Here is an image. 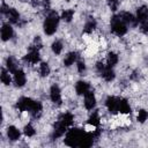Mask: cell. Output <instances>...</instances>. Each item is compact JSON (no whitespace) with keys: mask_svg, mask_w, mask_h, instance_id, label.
<instances>
[{"mask_svg":"<svg viewBox=\"0 0 148 148\" xmlns=\"http://www.w3.org/2000/svg\"><path fill=\"white\" fill-rule=\"evenodd\" d=\"M30 47H34V49H37V50H39V49L42 47V40H40L39 36H36V37H35L34 43H32V45H31Z\"/></svg>","mask_w":148,"mask_h":148,"instance_id":"1f68e13d","label":"cell"},{"mask_svg":"<svg viewBox=\"0 0 148 148\" xmlns=\"http://www.w3.org/2000/svg\"><path fill=\"white\" fill-rule=\"evenodd\" d=\"M66 125L61 121V120H58L56 124H54V130H53V134H52V138L56 139V138H59L65 132H66Z\"/></svg>","mask_w":148,"mask_h":148,"instance_id":"30bf717a","label":"cell"},{"mask_svg":"<svg viewBox=\"0 0 148 148\" xmlns=\"http://www.w3.org/2000/svg\"><path fill=\"white\" fill-rule=\"evenodd\" d=\"M35 133H36V131H35V128L30 124L24 126V134L27 136H32V135H35Z\"/></svg>","mask_w":148,"mask_h":148,"instance_id":"4dcf8cb0","label":"cell"},{"mask_svg":"<svg viewBox=\"0 0 148 148\" xmlns=\"http://www.w3.org/2000/svg\"><path fill=\"white\" fill-rule=\"evenodd\" d=\"M95 104H96V98H95V95L94 92H91L90 90L84 95V106L86 109L88 110H92L95 108Z\"/></svg>","mask_w":148,"mask_h":148,"instance_id":"9c48e42d","label":"cell"},{"mask_svg":"<svg viewBox=\"0 0 148 148\" xmlns=\"http://www.w3.org/2000/svg\"><path fill=\"white\" fill-rule=\"evenodd\" d=\"M8 9H9V7H7V5H6L5 2H2V6H1V13L6 15V13L8 12Z\"/></svg>","mask_w":148,"mask_h":148,"instance_id":"8d00e7d4","label":"cell"},{"mask_svg":"<svg viewBox=\"0 0 148 148\" xmlns=\"http://www.w3.org/2000/svg\"><path fill=\"white\" fill-rule=\"evenodd\" d=\"M95 28H96V21H95L92 17H89V20L86 22V25H84V32L89 34V32H91Z\"/></svg>","mask_w":148,"mask_h":148,"instance_id":"603a6c76","label":"cell"},{"mask_svg":"<svg viewBox=\"0 0 148 148\" xmlns=\"http://www.w3.org/2000/svg\"><path fill=\"white\" fill-rule=\"evenodd\" d=\"M148 119V112L146 110H140L138 113V121L139 123H145Z\"/></svg>","mask_w":148,"mask_h":148,"instance_id":"f546056e","label":"cell"},{"mask_svg":"<svg viewBox=\"0 0 148 148\" xmlns=\"http://www.w3.org/2000/svg\"><path fill=\"white\" fill-rule=\"evenodd\" d=\"M59 120H61L66 126H69V125H72V123H73V120H74V117H73L72 113L65 112V113H62V114L60 116Z\"/></svg>","mask_w":148,"mask_h":148,"instance_id":"44dd1931","label":"cell"},{"mask_svg":"<svg viewBox=\"0 0 148 148\" xmlns=\"http://www.w3.org/2000/svg\"><path fill=\"white\" fill-rule=\"evenodd\" d=\"M108 5L110 7L111 10H117L118 8V5H119V0H108Z\"/></svg>","mask_w":148,"mask_h":148,"instance_id":"d6a6232c","label":"cell"},{"mask_svg":"<svg viewBox=\"0 0 148 148\" xmlns=\"http://www.w3.org/2000/svg\"><path fill=\"white\" fill-rule=\"evenodd\" d=\"M43 3H44V7H45V9L47 10V9L50 8V1H49V0H44V2H43Z\"/></svg>","mask_w":148,"mask_h":148,"instance_id":"74e56055","label":"cell"},{"mask_svg":"<svg viewBox=\"0 0 148 148\" xmlns=\"http://www.w3.org/2000/svg\"><path fill=\"white\" fill-rule=\"evenodd\" d=\"M29 112H30V113L32 114V117H35V118L39 117V114H40V112H42V104H40L39 102L34 101V104H32V106H31V109H30Z\"/></svg>","mask_w":148,"mask_h":148,"instance_id":"ffe728a7","label":"cell"},{"mask_svg":"<svg viewBox=\"0 0 148 148\" xmlns=\"http://www.w3.org/2000/svg\"><path fill=\"white\" fill-rule=\"evenodd\" d=\"M105 67H106V66H105L103 62H97V64H96V68H97V71H98L101 74H102V72L105 69Z\"/></svg>","mask_w":148,"mask_h":148,"instance_id":"d590c367","label":"cell"},{"mask_svg":"<svg viewBox=\"0 0 148 148\" xmlns=\"http://www.w3.org/2000/svg\"><path fill=\"white\" fill-rule=\"evenodd\" d=\"M14 82L16 87H23L25 84V74L22 69H16L14 73Z\"/></svg>","mask_w":148,"mask_h":148,"instance_id":"ba28073f","label":"cell"},{"mask_svg":"<svg viewBox=\"0 0 148 148\" xmlns=\"http://www.w3.org/2000/svg\"><path fill=\"white\" fill-rule=\"evenodd\" d=\"M59 23V16L56 12H50L44 21V32L46 35H53Z\"/></svg>","mask_w":148,"mask_h":148,"instance_id":"6da1fadb","label":"cell"},{"mask_svg":"<svg viewBox=\"0 0 148 148\" xmlns=\"http://www.w3.org/2000/svg\"><path fill=\"white\" fill-rule=\"evenodd\" d=\"M140 30H141L143 34H148V21L140 23Z\"/></svg>","mask_w":148,"mask_h":148,"instance_id":"836d02e7","label":"cell"},{"mask_svg":"<svg viewBox=\"0 0 148 148\" xmlns=\"http://www.w3.org/2000/svg\"><path fill=\"white\" fill-rule=\"evenodd\" d=\"M86 132H83L82 130H79V128H71L67 134H66V138H65V143L69 147H76L79 146L82 136L84 135Z\"/></svg>","mask_w":148,"mask_h":148,"instance_id":"7a4b0ae2","label":"cell"},{"mask_svg":"<svg viewBox=\"0 0 148 148\" xmlns=\"http://www.w3.org/2000/svg\"><path fill=\"white\" fill-rule=\"evenodd\" d=\"M34 104V101L31 98H28V97H21L17 103H16V108L20 110V111H30L31 106Z\"/></svg>","mask_w":148,"mask_h":148,"instance_id":"277c9868","label":"cell"},{"mask_svg":"<svg viewBox=\"0 0 148 148\" xmlns=\"http://www.w3.org/2000/svg\"><path fill=\"white\" fill-rule=\"evenodd\" d=\"M73 16H74V10L73 9H65L62 12V14H61V18L65 22H71Z\"/></svg>","mask_w":148,"mask_h":148,"instance_id":"cb8c5ba5","label":"cell"},{"mask_svg":"<svg viewBox=\"0 0 148 148\" xmlns=\"http://www.w3.org/2000/svg\"><path fill=\"white\" fill-rule=\"evenodd\" d=\"M118 103H119V98H117L114 96H109L105 101L106 108L111 113H117L118 112Z\"/></svg>","mask_w":148,"mask_h":148,"instance_id":"8992f818","label":"cell"},{"mask_svg":"<svg viewBox=\"0 0 148 148\" xmlns=\"http://www.w3.org/2000/svg\"><path fill=\"white\" fill-rule=\"evenodd\" d=\"M24 60L28 61L29 64H32V65L39 62L40 57H39V52H38V50H37V49H34V47H30L29 52H28L27 56L24 57Z\"/></svg>","mask_w":148,"mask_h":148,"instance_id":"5b68a950","label":"cell"},{"mask_svg":"<svg viewBox=\"0 0 148 148\" xmlns=\"http://www.w3.org/2000/svg\"><path fill=\"white\" fill-rule=\"evenodd\" d=\"M89 89H90L89 84L87 82H84V81H79L76 83V86H75V90H76L77 95H86L89 91Z\"/></svg>","mask_w":148,"mask_h":148,"instance_id":"9a60e30c","label":"cell"},{"mask_svg":"<svg viewBox=\"0 0 148 148\" xmlns=\"http://www.w3.org/2000/svg\"><path fill=\"white\" fill-rule=\"evenodd\" d=\"M7 135H8V138L12 141H15V140H18V138H20L21 134H20V131L15 126H9L7 128Z\"/></svg>","mask_w":148,"mask_h":148,"instance_id":"e0dca14e","label":"cell"},{"mask_svg":"<svg viewBox=\"0 0 148 148\" xmlns=\"http://www.w3.org/2000/svg\"><path fill=\"white\" fill-rule=\"evenodd\" d=\"M52 51H53L56 54H60V52L62 51V43H61L60 40L53 42V44H52Z\"/></svg>","mask_w":148,"mask_h":148,"instance_id":"83f0119b","label":"cell"},{"mask_svg":"<svg viewBox=\"0 0 148 148\" xmlns=\"http://www.w3.org/2000/svg\"><path fill=\"white\" fill-rule=\"evenodd\" d=\"M88 124H90V125H92V126H95V127H97V126L99 125V116H98L97 112H94V113L89 117Z\"/></svg>","mask_w":148,"mask_h":148,"instance_id":"484cf974","label":"cell"},{"mask_svg":"<svg viewBox=\"0 0 148 148\" xmlns=\"http://www.w3.org/2000/svg\"><path fill=\"white\" fill-rule=\"evenodd\" d=\"M50 97H51V101L56 104H61V94H60V89L58 86L53 84L51 87V90H50Z\"/></svg>","mask_w":148,"mask_h":148,"instance_id":"52a82bcc","label":"cell"},{"mask_svg":"<svg viewBox=\"0 0 148 148\" xmlns=\"http://www.w3.org/2000/svg\"><path fill=\"white\" fill-rule=\"evenodd\" d=\"M6 16L10 23H17L20 21V14L15 8H9L6 13Z\"/></svg>","mask_w":148,"mask_h":148,"instance_id":"5bb4252c","label":"cell"},{"mask_svg":"<svg viewBox=\"0 0 148 148\" xmlns=\"http://www.w3.org/2000/svg\"><path fill=\"white\" fill-rule=\"evenodd\" d=\"M102 76H103V79H104L105 81H108V82L112 81V80L114 79V72L112 71V67L106 66L105 69L102 72Z\"/></svg>","mask_w":148,"mask_h":148,"instance_id":"d6986e66","label":"cell"},{"mask_svg":"<svg viewBox=\"0 0 148 148\" xmlns=\"http://www.w3.org/2000/svg\"><path fill=\"white\" fill-rule=\"evenodd\" d=\"M77 71L80 72V73H83L84 71H86V65H84V62L83 61H77Z\"/></svg>","mask_w":148,"mask_h":148,"instance_id":"e575fe53","label":"cell"},{"mask_svg":"<svg viewBox=\"0 0 148 148\" xmlns=\"http://www.w3.org/2000/svg\"><path fill=\"white\" fill-rule=\"evenodd\" d=\"M1 81H2V83H5L6 86L10 84V82H12V79H10L9 72H7L5 68H2V69H1Z\"/></svg>","mask_w":148,"mask_h":148,"instance_id":"d4e9b609","label":"cell"},{"mask_svg":"<svg viewBox=\"0 0 148 148\" xmlns=\"http://www.w3.org/2000/svg\"><path fill=\"white\" fill-rule=\"evenodd\" d=\"M13 28L9 24H3L1 28V38L2 40H8L13 37Z\"/></svg>","mask_w":148,"mask_h":148,"instance_id":"4fadbf2b","label":"cell"},{"mask_svg":"<svg viewBox=\"0 0 148 148\" xmlns=\"http://www.w3.org/2000/svg\"><path fill=\"white\" fill-rule=\"evenodd\" d=\"M111 31L117 36H123L127 32V24L120 18L119 15H114L111 18Z\"/></svg>","mask_w":148,"mask_h":148,"instance_id":"3957f363","label":"cell"},{"mask_svg":"<svg viewBox=\"0 0 148 148\" xmlns=\"http://www.w3.org/2000/svg\"><path fill=\"white\" fill-rule=\"evenodd\" d=\"M119 16H120V18L128 25H132V27H135L136 25V20H135V17L131 14V13H128V12H123V13H120L119 14Z\"/></svg>","mask_w":148,"mask_h":148,"instance_id":"8fae6325","label":"cell"},{"mask_svg":"<svg viewBox=\"0 0 148 148\" xmlns=\"http://www.w3.org/2000/svg\"><path fill=\"white\" fill-rule=\"evenodd\" d=\"M136 21L141 22H146L148 21V8L146 6H141L138 8L136 10Z\"/></svg>","mask_w":148,"mask_h":148,"instance_id":"7c38bea8","label":"cell"},{"mask_svg":"<svg viewBox=\"0 0 148 148\" xmlns=\"http://www.w3.org/2000/svg\"><path fill=\"white\" fill-rule=\"evenodd\" d=\"M76 59H77V53H76V52H69V53L65 57V59H64V65L68 67V66L73 65V64L76 61Z\"/></svg>","mask_w":148,"mask_h":148,"instance_id":"ac0fdd59","label":"cell"},{"mask_svg":"<svg viewBox=\"0 0 148 148\" xmlns=\"http://www.w3.org/2000/svg\"><path fill=\"white\" fill-rule=\"evenodd\" d=\"M118 112H120V113H130V112H131L130 104L127 103L126 99H124V98H119V103H118Z\"/></svg>","mask_w":148,"mask_h":148,"instance_id":"2e32d148","label":"cell"},{"mask_svg":"<svg viewBox=\"0 0 148 148\" xmlns=\"http://www.w3.org/2000/svg\"><path fill=\"white\" fill-rule=\"evenodd\" d=\"M6 65H7V68H8V71H9L10 73H14V72L17 69V67H16V62H15V60H14L12 57H9V58L7 59Z\"/></svg>","mask_w":148,"mask_h":148,"instance_id":"4316f807","label":"cell"},{"mask_svg":"<svg viewBox=\"0 0 148 148\" xmlns=\"http://www.w3.org/2000/svg\"><path fill=\"white\" fill-rule=\"evenodd\" d=\"M39 73L42 76H47L50 74V67L46 62H42L40 64V67H39Z\"/></svg>","mask_w":148,"mask_h":148,"instance_id":"f1b7e54d","label":"cell"},{"mask_svg":"<svg viewBox=\"0 0 148 148\" xmlns=\"http://www.w3.org/2000/svg\"><path fill=\"white\" fill-rule=\"evenodd\" d=\"M118 62V56L116 54V53H113V52H110L109 54H108V58H106V66H109V67H113Z\"/></svg>","mask_w":148,"mask_h":148,"instance_id":"7402d4cb","label":"cell"}]
</instances>
